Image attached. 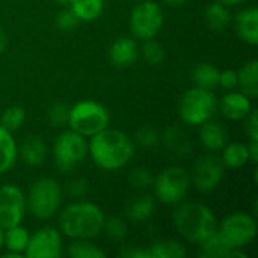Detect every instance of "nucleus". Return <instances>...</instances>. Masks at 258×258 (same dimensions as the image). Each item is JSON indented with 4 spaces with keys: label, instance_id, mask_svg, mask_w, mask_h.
<instances>
[{
    "label": "nucleus",
    "instance_id": "20e7f679",
    "mask_svg": "<svg viewBox=\"0 0 258 258\" xmlns=\"http://www.w3.org/2000/svg\"><path fill=\"white\" fill-rule=\"evenodd\" d=\"M63 201L62 184L53 177L35 180L26 194L27 212L38 221H48L57 215Z\"/></svg>",
    "mask_w": 258,
    "mask_h": 258
},
{
    "label": "nucleus",
    "instance_id": "c9c22d12",
    "mask_svg": "<svg viewBox=\"0 0 258 258\" xmlns=\"http://www.w3.org/2000/svg\"><path fill=\"white\" fill-rule=\"evenodd\" d=\"M62 189H63V194H67L68 197L74 200H85L91 190V184L83 177H73L65 183Z\"/></svg>",
    "mask_w": 258,
    "mask_h": 258
},
{
    "label": "nucleus",
    "instance_id": "4c0bfd02",
    "mask_svg": "<svg viewBox=\"0 0 258 258\" xmlns=\"http://www.w3.org/2000/svg\"><path fill=\"white\" fill-rule=\"evenodd\" d=\"M79 23L80 21L77 20V17L73 14V11L70 8L59 11L54 18V24L60 32H73L79 26Z\"/></svg>",
    "mask_w": 258,
    "mask_h": 258
},
{
    "label": "nucleus",
    "instance_id": "39448f33",
    "mask_svg": "<svg viewBox=\"0 0 258 258\" xmlns=\"http://www.w3.org/2000/svg\"><path fill=\"white\" fill-rule=\"evenodd\" d=\"M218 110V97L212 89L194 86L183 92L177 103V113L184 125L197 127L213 118Z\"/></svg>",
    "mask_w": 258,
    "mask_h": 258
},
{
    "label": "nucleus",
    "instance_id": "e433bc0d",
    "mask_svg": "<svg viewBox=\"0 0 258 258\" xmlns=\"http://www.w3.org/2000/svg\"><path fill=\"white\" fill-rule=\"evenodd\" d=\"M153 181H154V175L147 168H135L128 175V183L136 190H147L148 187L153 186Z\"/></svg>",
    "mask_w": 258,
    "mask_h": 258
},
{
    "label": "nucleus",
    "instance_id": "37998d69",
    "mask_svg": "<svg viewBox=\"0 0 258 258\" xmlns=\"http://www.w3.org/2000/svg\"><path fill=\"white\" fill-rule=\"evenodd\" d=\"M6 45H8V36H6L3 26L0 24V54L6 50Z\"/></svg>",
    "mask_w": 258,
    "mask_h": 258
},
{
    "label": "nucleus",
    "instance_id": "a19ab883",
    "mask_svg": "<svg viewBox=\"0 0 258 258\" xmlns=\"http://www.w3.org/2000/svg\"><path fill=\"white\" fill-rule=\"evenodd\" d=\"M122 258H151L148 246H128L124 248L119 254Z\"/></svg>",
    "mask_w": 258,
    "mask_h": 258
},
{
    "label": "nucleus",
    "instance_id": "b1692460",
    "mask_svg": "<svg viewBox=\"0 0 258 258\" xmlns=\"http://www.w3.org/2000/svg\"><path fill=\"white\" fill-rule=\"evenodd\" d=\"M18 160V144L11 132L0 125V175L11 171Z\"/></svg>",
    "mask_w": 258,
    "mask_h": 258
},
{
    "label": "nucleus",
    "instance_id": "f704fd0d",
    "mask_svg": "<svg viewBox=\"0 0 258 258\" xmlns=\"http://www.w3.org/2000/svg\"><path fill=\"white\" fill-rule=\"evenodd\" d=\"M68 116H70V106L63 101H56L50 104L47 109V121L54 128H62L68 125Z\"/></svg>",
    "mask_w": 258,
    "mask_h": 258
},
{
    "label": "nucleus",
    "instance_id": "a211bd4d",
    "mask_svg": "<svg viewBox=\"0 0 258 258\" xmlns=\"http://www.w3.org/2000/svg\"><path fill=\"white\" fill-rule=\"evenodd\" d=\"M234 30L248 45H258V11L255 6L239 11L234 17Z\"/></svg>",
    "mask_w": 258,
    "mask_h": 258
},
{
    "label": "nucleus",
    "instance_id": "f03ea898",
    "mask_svg": "<svg viewBox=\"0 0 258 258\" xmlns=\"http://www.w3.org/2000/svg\"><path fill=\"white\" fill-rule=\"evenodd\" d=\"M106 221L101 207L86 200H74L57 212V228L70 240L97 239Z\"/></svg>",
    "mask_w": 258,
    "mask_h": 258
},
{
    "label": "nucleus",
    "instance_id": "4468645a",
    "mask_svg": "<svg viewBox=\"0 0 258 258\" xmlns=\"http://www.w3.org/2000/svg\"><path fill=\"white\" fill-rule=\"evenodd\" d=\"M252 109V98L239 89L227 91L218 98V110L228 121H242Z\"/></svg>",
    "mask_w": 258,
    "mask_h": 258
},
{
    "label": "nucleus",
    "instance_id": "393cba45",
    "mask_svg": "<svg viewBox=\"0 0 258 258\" xmlns=\"http://www.w3.org/2000/svg\"><path fill=\"white\" fill-rule=\"evenodd\" d=\"M221 160L227 169H240L249 163L248 144L243 142H227L221 150Z\"/></svg>",
    "mask_w": 258,
    "mask_h": 258
},
{
    "label": "nucleus",
    "instance_id": "4be33fe9",
    "mask_svg": "<svg viewBox=\"0 0 258 258\" xmlns=\"http://www.w3.org/2000/svg\"><path fill=\"white\" fill-rule=\"evenodd\" d=\"M156 212V200L153 195L142 194L133 197L125 207V218L135 224H144L154 216Z\"/></svg>",
    "mask_w": 258,
    "mask_h": 258
},
{
    "label": "nucleus",
    "instance_id": "f8f14e48",
    "mask_svg": "<svg viewBox=\"0 0 258 258\" xmlns=\"http://www.w3.org/2000/svg\"><path fill=\"white\" fill-rule=\"evenodd\" d=\"M63 236L59 228L45 225L30 233L27 248L24 251L26 258H59L63 255Z\"/></svg>",
    "mask_w": 258,
    "mask_h": 258
},
{
    "label": "nucleus",
    "instance_id": "a18cd8bd",
    "mask_svg": "<svg viewBox=\"0 0 258 258\" xmlns=\"http://www.w3.org/2000/svg\"><path fill=\"white\" fill-rule=\"evenodd\" d=\"M165 5H168V6H172V8H178V6H181V5H184L186 2H189V0H162Z\"/></svg>",
    "mask_w": 258,
    "mask_h": 258
},
{
    "label": "nucleus",
    "instance_id": "bb28decb",
    "mask_svg": "<svg viewBox=\"0 0 258 258\" xmlns=\"http://www.w3.org/2000/svg\"><path fill=\"white\" fill-rule=\"evenodd\" d=\"M68 8L80 23H92L101 17L104 11V0H71Z\"/></svg>",
    "mask_w": 258,
    "mask_h": 258
},
{
    "label": "nucleus",
    "instance_id": "2f4dec72",
    "mask_svg": "<svg viewBox=\"0 0 258 258\" xmlns=\"http://www.w3.org/2000/svg\"><path fill=\"white\" fill-rule=\"evenodd\" d=\"M26 121V110L21 106H9L0 115V125L14 133L23 127Z\"/></svg>",
    "mask_w": 258,
    "mask_h": 258
},
{
    "label": "nucleus",
    "instance_id": "9b49d317",
    "mask_svg": "<svg viewBox=\"0 0 258 258\" xmlns=\"http://www.w3.org/2000/svg\"><path fill=\"white\" fill-rule=\"evenodd\" d=\"M225 166L219 156L215 153H209L197 159L194 163L190 174L192 186L201 194H212L215 192L225 177Z\"/></svg>",
    "mask_w": 258,
    "mask_h": 258
},
{
    "label": "nucleus",
    "instance_id": "0eeeda50",
    "mask_svg": "<svg viewBox=\"0 0 258 258\" xmlns=\"http://www.w3.org/2000/svg\"><path fill=\"white\" fill-rule=\"evenodd\" d=\"M190 174L181 166L172 165L165 168L160 174L154 177L153 181V197L165 204L175 207L183 203L190 190Z\"/></svg>",
    "mask_w": 258,
    "mask_h": 258
},
{
    "label": "nucleus",
    "instance_id": "ea45409f",
    "mask_svg": "<svg viewBox=\"0 0 258 258\" xmlns=\"http://www.w3.org/2000/svg\"><path fill=\"white\" fill-rule=\"evenodd\" d=\"M239 79H237V71L236 70H224L219 71V83L218 86L224 88L225 91H233L237 89Z\"/></svg>",
    "mask_w": 258,
    "mask_h": 258
},
{
    "label": "nucleus",
    "instance_id": "c85d7f7f",
    "mask_svg": "<svg viewBox=\"0 0 258 258\" xmlns=\"http://www.w3.org/2000/svg\"><path fill=\"white\" fill-rule=\"evenodd\" d=\"M192 80L195 86L213 91L219 83V70L210 62H198L192 70Z\"/></svg>",
    "mask_w": 258,
    "mask_h": 258
},
{
    "label": "nucleus",
    "instance_id": "f3484780",
    "mask_svg": "<svg viewBox=\"0 0 258 258\" xmlns=\"http://www.w3.org/2000/svg\"><path fill=\"white\" fill-rule=\"evenodd\" d=\"M198 246H200L198 255L203 258H246L243 249L233 248L228 243V240L219 233V230H216L210 237H207Z\"/></svg>",
    "mask_w": 258,
    "mask_h": 258
},
{
    "label": "nucleus",
    "instance_id": "de8ad7c7",
    "mask_svg": "<svg viewBox=\"0 0 258 258\" xmlns=\"http://www.w3.org/2000/svg\"><path fill=\"white\" fill-rule=\"evenodd\" d=\"M56 3H59V5H68L71 0H54Z\"/></svg>",
    "mask_w": 258,
    "mask_h": 258
},
{
    "label": "nucleus",
    "instance_id": "dca6fc26",
    "mask_svg": "<svg viewBox=\"0 0 258 258\" xmlns=\"http://www.w3.org/2000/svg\"><path fill=\"white\" fill-rule=\"evenodd\" d=\"M139 57V41H136L133 36H119L109 48V59L118 68L132 67Z\"/></svg>",
    "mask_w": 258,
    "mask_h": 258
},
{
    "label": "nucleus",
    "instance_id": "6ab92c4d",
    "mask_svg": "<svg viewBox=\"0 0 258 258\" xmlns=\"http://www.w3.org/2000/svg\"><path fill=\"white\" fill-rule=\"evenodd\" d=\"M198 127H200V132H198L200 142L209 153L221 151L224 145L228 142V132L222 122L212 118Z\"/></svg>",
    "mask_w": 258,
    "mask_h": 258
},
{
    "label": "nucleus",
    "instance_id": "72a5a7b5",
    "mask_svg": "<svg viewBox=\"0 0 258 258\" xmlns=\"http://www.w3.org/2000/svg\"><path fill=\"white\" fill-rule=\"evenodd\" d=\"M135 145L141 147L142 150H154L160 144V132L153 125H142L135 133Z\"/></svg>",
    "mask_w": 258,
    "mask_h": 258
},
{
    "label": "nucleus",
    "instance_id": "6e6552de",
    "mask_svg": "<svg viewBox=\"0 0 258 258\" xmlns=\"http://www.w3.org/2000/svg\"><path fill=\"white\" fill-rule=\"evenodd\" d=\"M88 159V139L73 132L63 130L53 144V160L56 168L70 174L74 172Z\"/></svg>",
    "mask_w": 258,
    "mask_h": 258
},
{
    "label": "nucleus",
    "instance_id": "1a4fd4ad",
    "mask_svg": "<svg viewBox=\"0 0 258 258\" xmlns=\"http://www.w3.org/2000/svg\"><path fill=\"white\" fill-rule=\"evenodd\" d=\"M165 24V12L154 0H142L132 9L128 15V29L136 41L156 38Z\"/></svg>",
    "mask_w": 258,
    "mask_h": 258
},
{
    "label": "nucleus",
    "instance_id": "2eb2a0df",
    "mask_svg": "<svg viewBox=\"0 0 258 258\" xmlns=\"http://www.w3.org/2000/svg\"><path fill=\"white\" fill-rule=\"evenodd\" d=\"M48 157V147L38 135H27L18 144V159L30 168H38L45 163Z\"/></svg>",
    "mask_w": 258,
    "mask_h": 258
},
{
    "label": "nucleus",
    "instance_id": "7c9ffc66",
    "mask_svg": "<svg viewBox=\"0 0 258 258\" xmlns=\"http://www.w3.org/2000/svg\"><path fill=\"white\" fill-rule=\"evenodd\" d=\"M101 233H104L109 240L121 243L128 236V225H127L125 219H122L119 216L106 218Z\"/></svg>",
    "mask_w": 258,
    "mask_h": 258
},
{
    "label": "nucleus",
    "instance_id": "412c9836",
    "mask_svg": "<svg viewBox=\"0 0 258 258\" xmlns=\"http://www.w3.org/2000/svg\"><path fill=\"white\" fill-rule=\"evenodd\" d=\"M29 237H30L29 230L21 224L6 228L3 236V249H5L3 257H24Z\"/></svg>",
    "mask_w": 258,
    "mask_h": 258
},
{
    "label": "nucleus",
    "instance_id": "c756f323",
    "mask_svg": "<svg viewBox=\"0 0 258 258\" xmlns=\"http://www.w3.org/2000/svg\"><path fill=\"white\" fill-rule=\"evenodd\" d=\"M67 254L71 258H106V252L97 246L89 239H77L71 240L67 248Z\"/></svg>",
    "mask_w": 258,
    "mask_h": 258
},
{
    "label": "nucleus",
    "instance_id": "7ed1b4c3",
    "mask_svg": "<svg viewBox=\"0 0 258 258\" xmlns=\"http://www.w3.org/2000/svg\"><path fill=\"white\" fill-rule=\"evenodd\" d=\"M172 222L177 233L189 243L200 245L218 230V219L213 210L204 203L183 201L175 206Z\"/></svg>",
    "mask_w": 258,
    "mask_h": 258
},
{
    "label": "nucleus",
    "instance_id": "cd10ccee",
    "mask_svg": "<svg viewBox=\"0 0 258 258\" xmlns=\"http://www.w3.org/2000/svg\"><path fill=\"white\" fill-rule=\"evenodd\" d=\"M151 258H183L187 255L184 245L174 239H159L148 246Z\"/></svg>",
    "mask_w": 258,
    "mask_h": 258
},
{
    "label": "nucleus",
    "instance_id": "09e8293b",
    "mask_svg": "<svg viewBox=\"0 0 258 258\" xmlns=\"http://www.w3.org/2000/svg\"><path fill=\"white\" fill-rule=\"evenodd\" d=\"M138 2H142V0H138Z\"/></svg>",
    "mask_w": 258,
    "mask_h": 258
},
{
    "label": "nucleus",
    "instance_id": "49530a36",
    "mask_svg": "<svg viewBox=\"0 0 258 258\" xmlns=\"http://www.w3.org/2000/svg\"><path fill=\"white\" fill-rule=\"evenodd\" d=\"M3 236H5V230L0 227V252L3 251Z\"/></svg>",
    "mask_w": 258,
    "mask_h": 258
},
{
    "label": "nucleus",
    "instance_id": "f257e3e1",
    "mask_svg": "<svg viewBox=\"0 0 258 258\" xmlns=\"http://www.w3.org/2000/svg\"><path fill=\"white\" fill-rule=\"evenodd\" d=\"M136 145L133 138L118 128L106 127L88 139V156L103 171H119L135 157Z\"/></svg>",
    "mask_w": 258,
    "mask_h": 258
},
{
    "label": "nucleus",
    "instance_id": "c03bdc74",
    "mask_svg": "<svg viewBox=\"0 0 258 258\" xmlns=\"http://www.w3.org/2000/svg\"><path fill=\"white\" fill-rule=\"evenodd\" d=\"M216 2H219V3H222V5H225L228 8H234V6L243 5L246 0H216Z\"/></svg>",
    "mask_w": 258,
    "mask_h": 258
},
{
    "label": "nucleus",
    "instance_id": "423d86ee",
    "mask_svg": "<svg viewBox=\"0 0 258 258\" xmlns=\"http://www.w3.org/2000/svg\"><path fill=\"white\" fill-rule=\"evenodd\" d=\"M109 122L110 113L107 107L95 100H80L70 106L68 127L86 139L109 127Z\"/></svg>",
    "mask_w": 258,
    "mask_h": 258
},
{
    "label": "nucleus",
    "instance_id": "473e14b6",
    "mask_svg": "<svg viewBox=\"0 0 258 258\" xmlns=\"http://www.w3.org/2000/svg\"><path fill=\"white\" fill-rule=\"evenodd\" d=\"M139 51H141V57L148 65L153 67L159 65L165 59V48L156 38L142 41V45H139Z\"/></svg>",
    "mask_w": 258,
    "mask_h": 258
},
{
    "label": "nucleus",
    "instance_id": "58836bf2",
    "mask_svg": "<svg viewBox=\"0 0 258 258\" xmlns=\"http://www.w3.org/2000/svg\"><path fill=\"white\" fill-rule=\"evenodd\" d=\"M257 109H252L243 119V130L246 133V136L249 138V141H258V116Z\"/></svg>",
    "mask_w": 258,
    "mask_h": 258
},
{
    "label": "nucleus",
    "instance_id": "9d476101",
    "mask_svg": "<svg viewBox=\"0 0 258 258\" xmlns=\"http://www.w3.org/2000/svg\"><path fill=\"white\" fill-rule=\"evenodd\" d=\"M218 230L233 248L243 249L257 237V221L249 213L236 212L218 222Z\"/></svg>",
    "mask_w": 258,
    "mask_h": 258
},
{
    "label": "nucleus",
    "instance_id": "5701e85b",
    "mask_svg": "<svg viewBox=\"0 0 258 258\" xmlns=\"http://www.w3.org/2000/svg\"><path fill=\"white\" fill-rule=\"evenodd\" d=\"M204 21H206V26L210 30H213V32H224L233 23V15H231L228 6H225V5H222V3L215 0L213 3H210L206 8V11H204Z\"/></svg>",
    "mask_w": 258,
    "mask_h": 258
},
{
    "label": "nucleus",
    "instance_id": "79ce46f5",
    "mask_svg": "<svg viewBox=\"0 0 258 258\" xmlns=\"http://www.w3.org/2000/svg\"><path fill=\"white\" fill-rule=\"evenodd\" d=\"M248 153H249V163L257 165L258 162V141L248 142Z\"/></svg>",
    "mask_w": 258,
    "mask_h": 258
},
{
    "label": "nucleus",
    "instance_id": "ddd939ff",
    "mask_svg": "<svg viewBox=\"0 0 258 258\" xmlns=\"http://www.w3.org/2000/svg\"><path fill=\"white\" fill-rule=\"evenodd\" d=\"M26 213V194L23 189L14 183L0 186V227L6 230L23 224Z\"/></svg>",
    "mask_w": 258,
    "mask_h": 258
},
{
    "label": "nucleus",
    "instance_id": "a878e982",
    "mask_svg": "<svg viewBox=\"0 0 258 258\" xmlns=\"http://www.w3.org/2000/svg\"><path fill=\"white\" fill-rule=\"evenodd\" d=\"M239 85L237 89L246 94L249 98L255 100L258 97V60L252 59L237 70Z\"/></svg>",
    "mask_w": 258,
    "mask_h": 258
},
{
    "label": "nucleus",
    "instance_id": "aec40b11",
    "mask_svg": "<svg viewBox=\"0 0 258 258\" xmlns=\"http://www.w3.org/2000/svg\"><path fill=\"white\" fill-rule=\"evenodd\" d=\"M160 142L177 157H186L192 153V141L180 125H169L160 133Z\"/></svg>",
    "mask_w": 258,
    "mask_h": 258
}]
</instances>
